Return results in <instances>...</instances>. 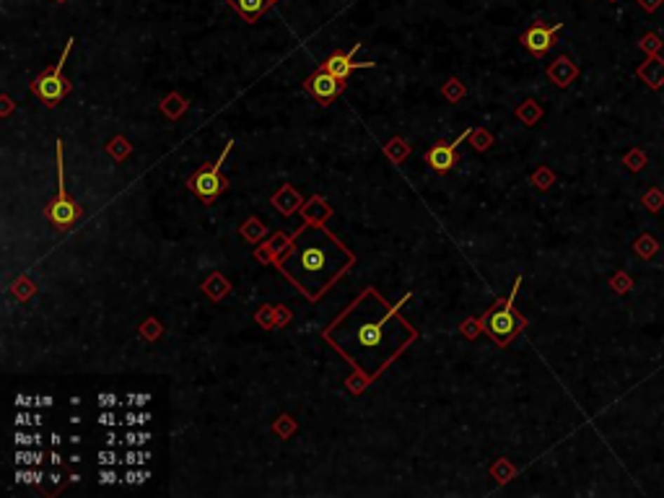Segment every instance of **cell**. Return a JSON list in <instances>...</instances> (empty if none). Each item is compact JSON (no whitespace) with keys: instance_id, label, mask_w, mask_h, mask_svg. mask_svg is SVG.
<instances>
[{"instance_id":"obj_3","label":"cell","mask_w":664,"mask_h":498,"mask_svg":"<svg viewBox=\"0 0 664 498\" xmlns=\"http://www.w3.org/2000/svg\"><path fill=\"white\" fill-rule=\"evenodd\" d=\"M519 285H522V275L514 281V288H511L509 299L498 301V304H493L491 309H488V314L483 317V330H486L488 335L493 337L498 345H506L511 340V337L519 332L522 327H524V319L514 311V301H517V293H519Z\"/></svg>"},{"instance_id":"obj_4","label":"cell","mask_w":664,"mask_h":498,"mask_svg":"<svg viewBox=\"0 0 664 498\" xmlns=\"http://www.w3.org/2000/svg\"><path fill=\"white\" fill-rule=\"evenodd\" d=\"M70 47H73V36H70L68 42H65V47H62V58L58 60L55 70H52V73H42V76L34 78V83H32L34 96H39L47 107H55L58 102H62V96L70 91V83L62 78V65H65V60H68Z\"/></svg>"},{"instance_id":"obj_17","label":"cell","mask_w":664,"mask_h":498,"mask_svg":"<svg viewBox=\"0 0 664 498\" xmlns=\"http://www.w3.org/2000/svg\"><path fill=\"white\" fill-rule=\"evenodd\" d=\"M610 285H613L615 293H620V296H625V293L633 291V278H630L625 270H618V273L610 278Z\"/></svg>"},{"instance_id":"obj_21","label":"cell","mask_w":664,"mask_h":498,"mask_svg":"<svg viewBox=\"0 0 664 498\" xmlns=\"http://www.w3.org/2000/svg\"><path fill=\"white\" fill-rule=\"evenodd\" d=\"M270 3H273V0H270Z\"/></svg>"},{"instance_id":"obj_11","label":"cell","mask_w":664,"mask_h":498,"mask_svg":"<svg viewBox=\"0 0 664 498\" xmlns=\"http://www.w3.org/2000/svg\"><path fill=\"white\" fill-rule=\"evenodd\" d=\"M636 76H639L651 91H659V88L664 86V60L659 55H646V60H644V65H639Z\"/></svg>"},{"instance_id":"obj_10","label":"cell","mask_w":664,"mask_h":498,"mask_svg":"<svg viewBox=\"0 0 664 498\" xmlns=\"http://www.w3.org/2000/svg\"><path fill=\"white\" fill-rule=\"evenodd\" d=\"M361 47H364V44H353V50L350 52H335V55L327 58V62H324L322 68H327L332 76L340 78V81H345V78H348L356 68H374V62H356L353 60V55H356Z\"/></svg>"},{"instance_id":"obj_20","label":"cell","mask_w":664,"mask_h":498,"mask_svg":"<svg viewBox=\"0 0 664 498\" xmlns=\"http://www.w3.org/2000/svg\"><path fill=\"white\" fill-rule=\"evenodd\" d=\"M610 3H615V0H610Z\"/></svg>"},{"instance_id":"obj_8","label":"cell","mask_w":664,"mask_h":498,"mask_svg":"<svg viewBox=\"0 0 664 498\" xmlns=\"http://www.w3.org/2000/svg\"><path fill=\"white\" fill-rule=\"evenodd\" d=\"M472 133V128H467L465 133H460V135L454 137V140H449V143H436L431 151L426 154V161L431 169H436L439 174H446L454 169V161H457V148H460V143L465 140V137Z\"/></svg>"},{"instance_id":"obj_14","label":"cell","mask_w":664,"mask_h":498,"mask_svg":"<svg viewBox=\"0 0 664 498\" xmlns=\"http://www.w3.org/2000/svg\"><path fill=\"white\" fill-rule=\"evenodd\" d=\"M633 252H636L644 262H649V260L656 257V252H659V241H656L649 231H641L639 236L633 239Z\"/></svg>"},{"instance_id":"obj_9","label":"cell","mask_w":664,"mask_h":498,"mask_svg":"<svg viewBox=\"0 0 664 498\" xmlns=\"http://www.w3.org/2000/svg\"><path fill=\"white\" fill-rule=\"evenodd\" d=\"M340 88H343V81H340V78L332 76L327 68H319L314 76L307 81V91H309V94H314L322 104L332 102L335 96L340 94Z\"/></svg>"},{"instance_id":"obj_2","label":"cell","mask_w":664,"mask_h":498,"mask_svg":"<svg viewBox=\"0 0 664 498\" xmlns=\"http://www.w3.org/2000/svg\"><path fill=\"white\" fill-rule=\"evenodd\" d=\"M348 260V252L332 234L312 226L296 236L291 252L281 260V267L309 299H317L340 275Z\"/></svg>"},{"instance_id":"obj_13","label":"cell","mask_w":664,"mask_h":498,"mask_svg":"<svg viewBox=\"0 0 664 498\" xmlns=\"http://www.w3.org/2000/svg\"><path fill=\"white\" fill-rule=\"evenodd\" d=\"M576 73H579V68L573 65V62L569 60V58H558V60L553 62V68H550V78H553L555 83L561 88H566L576 78Z\"/></svg>"},{"instance_id":"obj_6","label":"cell","mask_w":664,"mask_h":498,"mask_svg":"<svg viewBox=\"0 0 664 498\" xmlns=\"http://www.w3.org/2000/svg\"><path fill=\"white\" fill-rule=\"evenodd\" d=\"M47 215L58 229H70L78 218V206L65 192V172H62V140H58V198L47 206Z\"/></svg>"},{"instance_id":"obj_1","label":"cell","mask_w":664,"mask_h":498,"mask_svg":"<svg viewBox=\"0 0 664 498\" xmlns=\"http://www.w3.org/2000/svg\"><path fill=\"white\" fill-rule=\"evenodd\" d=\"M397 307H387L374 291H366L345 314L327 327L324 337L356 366L364 377H376L410 343L413 330L400 317Z\"/></svg>"},{"instance_id":"obj_19","label":"cell","mask_w":664,"mask_h":498,"mask_svg":"<svg viewBox=\"0 0 664 498\" xmlns=\"http://www.w3.org/2000/svg\"><path fill=\"white\" fill-rule=\"evenodd\" d=\"M664 0H639L641 11H646V13H654L656 8H662Z\"/></svg>"},{"instance_id":"obj_15","label":"cell","mask_w":664,"mask_h":498,"mask_svg":"<svg viewBox=\"0 0 664 498\" xmlns=\"http://www.w3.org/2000/svg\"><path fill=\"white\" fill-rule=\"evenodd\" d=\"M641 206L646 208L649 213H659L664 208V189L662 187H649L644 195H641Z\"/></svg>"},{"instance_id":"obj_5","label":"cell","mask_w":664,"mask_h":498,"mask_svg":"<svg viewBox=\"0 0 664 498\" xmlns=\"http://www.w3.org/2000/svg\"><path fill=\"white\" fill-rule=\"evenodd\" d=\"M234 148V140H229L226 143V148H223V154L215 159V163H211V166H203L200 172L190 180V187L195 189V195L203 203H213L218 195H221L223 189H226V182L221 180V166L223 161H226V156H229V151Z\"/></svg>"},{"instance_id":"obj_7","label":"cell","mask_w":664,"mask_h":498,"mask_svg":"<svg viewBox=\"0 0 664 498\" xmlns=\"http://www.w3.org/2000/svg\"><path fill=\"white\" fill-rule=\"evenodd\" d=\"M561 32V24H553V26H545V24H532L522 34V44L527 47L535 58H545L547 52H550V47L555 44V34Z\"/></svg>"},{"instance_id":"obj_12","label":"cell","mask_w":664,"mask_h":498,"mask_svg":"<svg viewBox=\"0 0 664 498\" xmlns=\"http://www.w3.org/2000/svg\"><path fill=\"white\" fill-rule=\"evenodd\" d=\"M229 3H231V8L237 11L244 21H249V24L257 21V18L265 13V8L270 6V0H229Z\"/></svg>"},{"instance_id":"obj_18","label":"cell","mask_w":664,"mask_h":498,"mask_svg":"<svg viewBox=\"0 0 664 498\" xmlns=\"http://www.w3.org/2000/svg\"><path fill=\"white\" fill-rule=\"evenodd\" d=\"M639 47L646 55H659V52L664 50V42H662V36L659 34H654V32H649V34H644L641 36V42H639Z\"/></svg>"},{"instance_id":"obj_16","label":"cell","mask_w":664,"mask_h":498,"mask_svg":"<svg viewBox=\"0 0 664 498\" xmlns=\"http://www.w3.org/2000/svg\"><path fill=\"white\" fill-rule=\"evenodd\" d=\"M649 156L644 148H630L628 154L623 156V163H625V169H630V172H641L644 166H646Z\"/></svg>"}]
</instances>
